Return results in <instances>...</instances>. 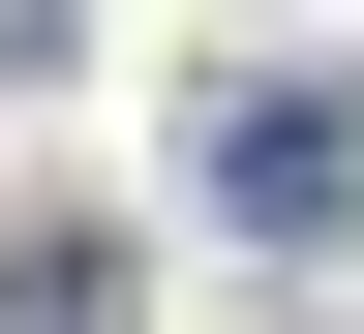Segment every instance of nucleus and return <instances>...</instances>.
<instances>
[{
  "label": "nucleus",
  "mask_w": 364,
  "mask_h": 334,
  "mask_svg": "<svg viewBox=\"0 0 364 334\" xmlns=\"http://www.w3.org/2000/svg\"><path fill=\"white\" fill-rule=\"evenodd\" d=\"M213 213H243V244H334V213H364V91L243 61V91H213Z\"/></svg>",
  "instance_id": "obj_1"
},
{
  "label": "nucleus",
  "mask_w": 364,
  "mask_h": 334,
  "mask_svg": "<svg viewBox=\"0 0 364 334\" xmlns=\"http://www.w3.org/2000/svg\"><path fill=\"white\" fill-rule=\"evenodd\" d=\"M0 304H31V334H122V244H91V213H31V244H0Z\"/></svg>",
  "instance_id": "obj_2"
}]
</instances>
